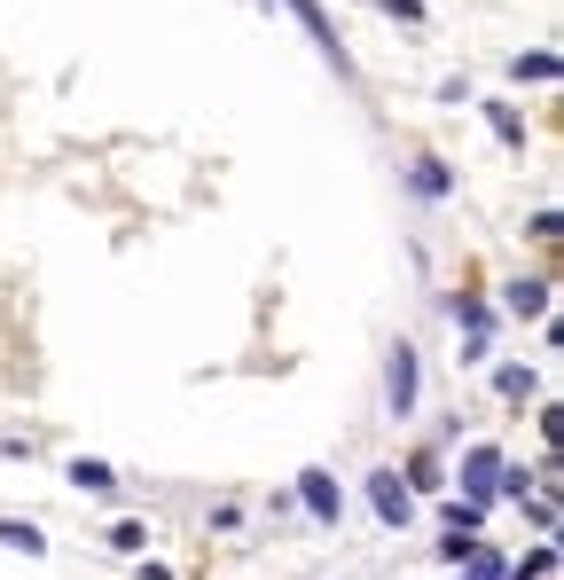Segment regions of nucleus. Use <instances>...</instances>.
<instances>
[{
	"label": "nucleus",
	"mask_w": 564,
	"mask_h": 580,
	"mask_svg": "<svg viewBox=\"0 0 564 580\" xmlns=\"http://www.w3.org/2000/svg\"><path fill=\"white\" fill-rule=\"evenodd\" d=\"M385 9H393L400 24H424V0H385Z\"/></svg>",
	"instance_id": "19"
},
{
	"label": "nucleus",
	"mask_w": 564,
	"mask_h": 580,
	"mask_svg": "<svg viewBox=\"0 0 564 580\" xmlns=\"http://www.w3.org/2000/svg\"><path fill=\"white\" fill-rule=\"evenodd\" d=\"M142 541H149V534H142V526H134V518H126V526H111V549H126V557H134V549H142Z\"/></svg>",
	"instance_id": "18"
},
{
	"label": "nucleus",
	"mask_w": 564,
	"mask_h": 580,
	"mask_svg": "<svg viewBox=\"0 0 564 580\" xmlns=\"http://www.w3.org/2000/svg\"><path fill=\"white\" fill-rule=\"evenodd\" d=\"M299 503H306L314 526H337V518H345V494H337L330 471H299Z\"/></svg>",
	"instance_id": "5"
},
{
	"label": "nucleus",
	"mask_w": 564,
	"mask_h": 580,
	"mask_svg": "<svg viewBox=\"0 0 564 580\" xmlns=\"http://www.w3.org/2000/svg\"><path fill=\"white\" fill-rule=\"evenodd\" d=\"M455 321L470 329V338H487V329H494V314H487V298H455Z\"/></svg>",
	"instance_id": "12"
},
{
	"label": "nucleus",
	"mask_w": 564,
	"mask_h": 580,
	"mask_svg": "<svg viewBox=\"0 0 564 580\" xmlns=\"http://www.w3.org/2000/svg\"><path fill=\"white\" fill-rule=\"evenodd\" d=\"M494 384H502V400H533V369H518V361H510Z\"/></svg>",
	"instance_id": "16"
},
{
	"label": "nucleus",
	"mask_w": 564,
	"mask_h": 580,
	"mask_svg": "<svg viewBox=\"0 0 564 580\" xmlns=\"http://www.w3.org/2000/svg\"><path fill=\"white\" fill-rule=\"evenodd\" d=\"M462 494H470V503H494V486H502V447L494 440H479V447H462Z\"/></svg>",
	"instance_id": "2"
},
{
	"label": "nucleus",
	"mask_w": 564,
	"mask_h": 580,
	"mask_svg": "<svg viewBox=\"0 0 564 580\" xmlns=\"http://www.w3.org/2000/svg\"><path fill=\"white\" fill-rule=\"evenodd\" d=\"M0 541H9V549H24V557H48L40 526H17V518H0Z\"/></svg>",
	"instance_id": "10"
},
{
	"label": "nucleus",
	"mask_w": 564,
	"mask_h": 580,
	"mask_svg": "<svg viewBox=\"0 0 564 580\" xmlns=\"http://www.w3.org/2000/svg\"><path fill=\"white\" fill-rule=\"evenodd\" d=\"M487 118H494V134H502L510 149H525V126H518V110H510V103H487Z\"/></svg>",
	"instance_id": "15"
},
{
	"label": "nucleus",
	"mask_w": 564,
	"mask_h": 580,
	"mask_svg": "<svg viewBox=\"0 0 564 580\" xmlns=\"http://www.w3.org/2000/svg\"><path fill=\"white\" fill-rule=\"evenodd\" d=\"M71 486H86V494H111V486H118V471H111V463H94V455H79V463H71Z\"/></svg>",
	"instance_id": "8"
},
{
	"label": "nucleus",
	"mask_w": 564,
	"mask_h": 580,
	"mask_svg": "<svg viewBox=\"0 0 564 580\" xmlns=\"http://www.w3.org/2000/svg\"><path fill=\"white\" fill-rule=\"evenodd\" d=\"M282 9H291V17H299V24H306V40H314V48H322V63H330V71H337V78H353V55H345V48H337V32H330V17H322V9H314V0H282Z\"/></svg>",
	"instance_id": "4"
},
{
	"label": "nucleus",
	"mask_w": 564,
	"mask_h": 580,
	"mask_svg": "<svg viewBox=\"0 0 564 580\" xmlns=\"http://www.w3.org/2000/svg\"><path fill=\"white\" fill-rule=\"evenodd\" d=\"M267 9H274V0H267Z\"/></svg>",
	"instance_id": "20"
},
{
	"label": "nucleus",
	"mask_w": 564,
	"mask_h": 580,
	"mask_svg": "<svg viewBox=\"0 0 564 580\" xmlns=\"http://www.w3.org/2000/svg\"><path fill=\"white\" fill-rule=\"evenodd\" d=\"M510 314H549V283H510Z\"/></svg>",
	"instance_id": "13"
},
{
	"label": "nucleus",
	"mask_w": 564,
	"mask_h": 580,
	"mask_svg": "<svg viewBox=\"0 0 564 580\" xmlns=\"http://www.w3.org/2000/svg\"><path fill=\"white\" fill-rule=\"evenodd\" d=\"M462 580H510V565H502L494 549H470V557H462Z\"/></svg>",
	"instance_id": "9"
},
{
	"label": "nucleus",
	"mask_w": 564,
	"mask_h": 580,
	"mask_svg": "<svg viewBox=\"0 0 564 580\" xmlns=\"http://www.w3.org/2000/svg\"><path fill=\"white\" fill-rule=\"evenodd\" d=\"M408 181H416V197H431V204H439V197L455 189V173H447L439 157H416V165H408Z\"/></svg>",
	"instance_id": "6"
},
{
	"label": "nucleus",
	"mask_w": 564,
	"mask_h": 580,
	"mask_svg": "<svg viewBox=\"0 0 564 580\" xmlns=\"http://www.w3.org/2000/svg\"><path fill=\"white\" fill-rule=\"evenodd\" d=\"M541 572H556V549H533V557L510 565V580H541Z\"/></svg>",
	"instance_id": "17"
},
{
	"label": "nucleus",
	"mask_w": 564,
	"mask_h": 580,
	"mask_svg": "<svg viewBox=\"0 0 564 580\" xmlns=\"http://www.w3.org/2000/svg\"><path fill=\"white\" fill-rule=\"evenodd\" d=\"M510 71H518V78H533V87H549V78H556V55H549V48H533V55H518Z\"/></svg>",
	"instance_id": "11"
},
{
	"label": "nucleus",
	"mask_w": 564,
	"mask_h": 580,
	"mask_svg": "<svg viewBox=\"0 0 564 580\" xmlns=\"http://www.w3.org/2000/svg\"><path fill=\"white\" fill-rule=\"evenodd\" d=\"M416 392H424V377H416V346L400 338V346L385 354V408H393V424L416 416Z\"/></svg>",
	"instance_id": "1"
},
{
	"label": "nucleus",
	"mask_w": 564,
	"mask_h": 580,
	"mask_svg": "<svg viewBox=\"0 0 564 580\" xmlns=\"http://www.w3.org/2000/svg\"><path fill=\"white\" fill-rule=\"evenodd\" d=\"M368 510H376V518H385L393 534L408 526V510H416V494L400 486V471H368Z\"/></svg>",
	"instance_id": "3"
},
{
	"label": "nucleus",
	"mask_w": 564,
	"mask_h": 580,
	"mask_svg": "<svg viewBox=\"0 0 564 580\" xmlns=\"http://www.w3.org/2000/svg\"><path fill=\"white\" fill-rule=\"evenodd\" d=\"M408 478H416L408 494H439V486H447V478H439V455H431V447H424V455L408 463Z\"/></svg>",
	"instance_id": "14"
},
{
	"label": "nucleus",
	"mask_w": 564,
	"mask_h": 580,
	"mask_svg": "<svg viewBox=\"0 0 564 580\" xmlns=\"http://www.w3.org/2000/svg\"><path fill=\"white\" fill-rule=\"evenodd\" d=\"M439 518H447V534H470V541H479V526H487V503H470V494H455V503H447Z\"/></svg>",
	"instance_id": "7"
}]
</instances>
